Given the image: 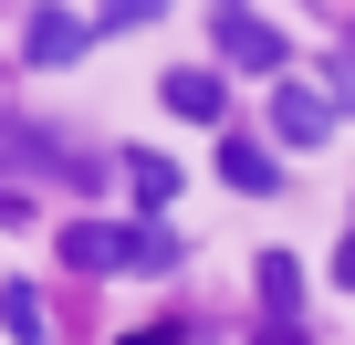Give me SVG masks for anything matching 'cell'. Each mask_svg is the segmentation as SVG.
<instances>
[{"instance_id":"1","label":"cell","mask_w":355,"mask_h":345,"mask_svg":"<svg viewBox=\"0 0 355 345\" xmlns=\"http://www.w3.org/2000/svg\"><path fill=\"white\" fill-rule=\"evenodd\" d=\"M324 136H334V94H313V84L282 74V84H272V146L303 157V146H324Z\"/></svg>"},{"instance_id":"2","label":"cell","mask_w":355,"mask_h":345,"mask_svg":"<svg viewBox=\"0 0 355 345\" xmlns=\"http://www.w3.org/2000/svg\"><path fill=\"white\" fill-rule=\"evenodd\" d=\"M84 42H94V22H84V11H32L21 63H32V74H63V63H84Z\"/></svg>"},{"instance_id":"3","label":"cell","mask_w":355,"mask_h":345,"mask_svg":"<svg viewBox=\"0 0 355 345\" xmlns=\"http://www.w3.org/2000/svg\"><path fill=\"white\" fill-rule=\"evenodd\" d=\"M220 53H230L241 74H272V84H282V63H293V42H282L272 22H251V11H220Z\"/></svg>"},{"instance_id":"4","label":"cell","mask_w":355,"mask_h":345,"mask_svg":"<svg viewBox=\"0 0 355 345\" xmlns=\"http://www.w3.org/2000/svg\"><path fill=\"white\" fill-rule=\"evenodd\" d=\"M0 167H63V178H94V167H84L63 136H32L21 115H0Z\"/></svg>"},{"instance_id":"5","label":"cell","mask_w":355,"mask_h":345,"mask_svg":"<svg viewBox=\"0 0 355 345\" xmlns=\"http://www.w3.org/2000/svg\"><path fill=\"white\" fill-rule=\"evenodd\" d=\"M220 178L261 199V189L282 178V146H272V136H241V126H230V136H220Z\"/></svg>"},{"instance_id":"6","label":"cell","mask_w":355,"mask_h":345,"mask_svg":"<svg viewBox=\"0 0 355 345\" xmlns=\"http://www.w3.org/2000/svg\"><path fill=\"white\" fill-rule=\"evenodd\" d=\"M63 262H73V272H115V262H125V230H115V220H63Z\"/></svg>"},{"instance_id":"7","label":"cell","mask_w":355,"mask_h":345,"mask_svg":"<svg viewBox=\"0 0 355 345\" xmlns=\"http://www.w3.org/2000/svg\"><path fill=\"white\" fill-rule=\"evenodd\" d=\"M125 189H136V210H167V199H178V167H167L157 146H125Z\"/></svg>"},{"instance_id":"8","label":"cell","mask_w":355,"mask_h":345,"mask_svg":"<svg viewBox=\"0 0 355 345\" xmlns=\"http://www.w3.org/2000/svg\"><path fill=\"white\" fill-rule=\"evenodd\" d=\"M220 105H230V94H220V74H199V63H189V74H167V115H199V126H209Z\"/></svg>"},{"instance_id":"9","label":"cell","mask_w":355,"mask_h":345,"mask_svg":"<svg viewBox=\"0 0 355 345\" xmlns=\"http://www.w3.org/2000/svg\"><path fill=\"white\" fill-rule=\"evenodd\" d=\"M125 272H178V230L167 220H136L125 230Z\"/></svg>"},{"instance_id":"10","label":"cell","mask_w":355,"mask_h":345,"mask_svg":"<svg viewBox=\"0 0 355 345\" xmlns=\"http://www.w3.org/2000/svg\"><path fill=\"white\" fill-rule=\"evenodd\" d=\"M261 303H272L282 324L303 314V262H293V251H261Z\"/></svg>"},{"instance_id":"11","label":"cell","mask_w":355,"mask_h":345,"mask_svg":"<svg viewBox=\"0 0 355 345\" xmlns=\"http://www.w3.org/2000/svg\"><path fill=\"white\" fill-rule=\"evenodd\" d=\"M0 324H11L21 345H42V335H53V314H42V293H32V283H0Z\"/></svg>"},{"instance_id":"12","label":"cell","mask_w":355,"mask_h":345,"mask_svg":"<svg viewBox=\"0 0 355 345\" xmlns=\"http://www.w3.org/2000/svg\"><path fill=\"white\" fill-rule=\"evenodd\" d=\"M157 11H167V0H105V11H94V32H146Z\"/></svg>"},{"instance_id":"13","label":"cell","mask_w":355,"mask_h":345,"mask_svg":"<svg viewBox=\"0 0 355 345\" xmlns=\"http://www.w3.org/2000/svg\"><path fill=\"white\" fill-rule=\"evenodd\" d=\"M324 84H334V105H355V53H324Z\"/></svg>"},{"instance_id":"14","label":"cell","mask_w":355,"mask_h":345,"mask_svg":"<svg viewBox=\"0 0 355 345\" xmlns=\"http://www.w3.org/2000/svg\"><path fill=\"white\" fill-rule=\"evenodd\" d=\"M334 283H345V293H355V241H345V251H334Z\"/></svg>"},{"instance_id":"15","label":"cell","mask_w":355,"mask_h":345,"mask_svg":"<svg viewBox=\"0 0 355 345\" xmlns=\"http://www.w3.org/2000/svg\"><path fill=\"white\" fill-rule=\"evenodd\" d=\"M125 345H178V324H146V335H125Z\"/></svg>"},{"instance_id":"16","label":"cell","mask_w":355,"mask_h":345,"mask_svg":"<svg viewBox=\"0 0 355 345\" xmlns=\"http://www.w3.org/2000/svg\"><path fill=\"white\" fill-rule=\"evenodd\" d=\"M261 345H303V335H293V324H272V335H261Z\"/></svg>"},{"instance_id":"17","label":"cell","mask_w":355,"mask_h":345,"mask_svg":"<svg viewBox=\"0 0 355 345\" xmlns=\"http://www.w3.org/2000/svg\"><path fill=\"white\" fill-rule=\"evenodd\" d=\"M220 11H241V0H220Z\"/></svg>"}]
</instances>
